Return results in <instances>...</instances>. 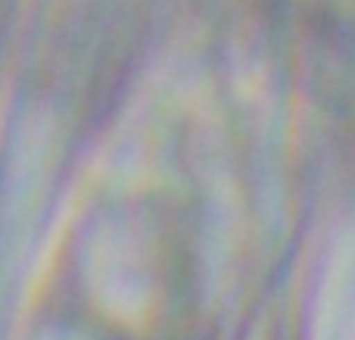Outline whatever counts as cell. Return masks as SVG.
Masks as SVG:
<instances>
[{
  "label": "cell",
  "instance_id": "6da1fadb",
  "mask_svg": "<svg viewBox=\"0 0 355 340\" xmlns=\"http://www.w3.org/2000/svg\"><path fill=\"white\" fill-rule=\"evenodd\" d=\"M337 340H355V291H352L349 306H346V316H343V325H340Z\"/></svg>",
  "mask_w": 355,
  "mask_h": 340
}]
</instances>
